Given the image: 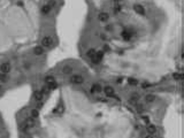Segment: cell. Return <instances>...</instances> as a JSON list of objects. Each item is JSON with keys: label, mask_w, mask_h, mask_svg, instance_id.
Segmentation results:
<instances>
[{"label": "cell", "mask_w": 184, "mask_h": 138, "mask_svg": "<svg viewBox=\"0 0 184 138\" xmlns=\"http://www.w3.org/2000/svg\"><path fill=\"white\" fill-rule=\"evenodd\" d=\"M100 38H101V39H104V40H105V39H106V36L104 35V33H102V35H100Z\"/></svg>", "instance_id": "4dcf8cb0"}, {"label": "cell", "mask_w": 184, "mask_h": 138, "mask_svg": "<svg viewBox=\"0 0 184 138\" xmlns=\"http://www.w3.org/2000/svg\"><path fill=\"white\" fill-rule=\"evenodd\" d=\"M33 52H35L36 55H41V54L44 53V48H43V46H36Z\"/></svg>", "instance_id": "7c38bea8"}, {"label": "cell", "mask_w": 184, "mask_h": 138, "mask_svg": "<svg viewBox=\"0 0 184 138\" xmlns=\"http://www.w3.org/2000/svg\"><path fill=\"white\" fill-rule=\"evenodd\" d=\"M173 77L175 79H181L182 78V74H179V72H174V74H173Z\"/></svg>", "instance_id": "484cf974"}, {"label": "cell", "mask_w": 184, "mask_h": 138, "mask_svg": "<svg viewBox=\"0 0 184 138\" xmlns=\"http://www.w3.org/2000/svg\"><path fill=\"white\" fill-rule=\"evenodd\" d=\"M113 28H112V26H106V30H112Z\"/></svg>", "instance_id": "1f68e13d"}, {"label": "cell", "mask_w": 184, "mask_h": 138, "mask_svg": "<svg viewBox=\"0 0 184 138\" xmlns=\"http://www.w3.org/2000/svg\"><path fill=\"white\" fill-rule=\"evenodd\" d=\"M128 83L130 84V85H138V79H136V78H129L128 79Z\"/></svg>", "instance_id": "ffe728a7"}, {"label": "cell", "mask_w": 184, "mask_h": 138, "mask_svg": "<svg viewBox=\"0 0 184 138\" xmlns=\"http://www.w3.org/2000/svg\"><path fill=\"white\" fill-rule=\"evenodd\" d=\"M145 100H146L147 102H152V101L155 100V96H154V94H147V96L145 97Z\"/></svg>", "instance_id": "9a60e30c"}, {"label": "cell", "mask_w": 184, "mask_h": 138, "mask_svg": "<svg viewBox=\"0 0 184 138\" xmlns=\"http://www.w3.org/2000/svg\"><path fill=\"white\" fill-rule=\"evenodd\" d=\"M122 10V6L120 5V4H116L115 6H114V13L115 14H118Z\"/></svg>", "instance_id": "d6986e66"}, {"label": "cell", "mask_w": 184, "mask_h": 138, "mask_svg": "<svg viewBox=\"0 0 184 138\" xmlns=\"http://www.w3.org/2000/svg\"><path fill=\"white\" fill-rule=\"evenodd\" d=\"M98 17L101 22H106V21H108V19H109V14L107 13V12H101V13L99 14Z\"/></svg>", "instance_id": "8992f818"}, {"label": "cell", "mask_w": 184, "mask_h": 138, "mask_svg": "<svg viewBox=\"0 0 184 138\" xmlns=\"http://www.w3.org/2000/svg\"><path fill=\"white\" fill-rule=\"evenodd\" d=\"M17 5H19V6H23V2H22V1H19Z\"/></svg>", "instance_id": "d6a6232c"}, {"label": "cell", "mask_w": 184, "mask_h": 138, "mask_svg": "<svg viewBox=\"0 0 184 138\" xmlns=\"http://www.w3.org/2000/svg\"><path fill=\"white\" fill-rule=\"evenodd\" d=\"M30 115H31V118H38V115H39L38 109H37V108H36V109H32V111H31V113H30Z\"/></svg>", "instance_id": "e0dca14e"}, {"label": "cell", "mask_w": 184, "mask_h": 138, "mask_svg": "<svg viewBox=\"0 0 184 138\" xmlns=\"http://www.w3.org/2000/svg\"><path fill=\"white\" fill-rule=\"evenodd\" d=\"M51 91V90H50V87H48V85L47 86H44V89H43V93H44V94H45V93H48V92Z\"/></svg>", "instance_id": "83f0119b"}, {"label": "cell", "mask_w": 184, "mask_h": 138, "mask_svg": "<svg viewBox=\"0 0 184 138\" xmlns=\"http://www.w3.org/2000/svg\"><path fill=\"white\" fill-rule=\"evenodd\" d=\"M47 5L51 7V8H53V7L56 6V0H50L48 2H47Z\"/></svg>", "instance_id": "cb8c5ba5"}, {"label": "cell", "mask_w": 184, "mask_h": 138, "mask_svg": "<svg viewBox=\"0 0 184 138\" xmlns=\"http://www.w3.org/2000/svg\"><path fill=\"white\" fill-rule=\"evenodd\" d=\"M146 131H147V133H150V135H153V133L157 132V127L154 124H148L147 128H146Z\"/></svg>", "instance_id": "9c48e42d"}, {"label": "cell", "mask_w": 184, "mask_h": 138, "mask_svg": "<svg viewBox=\"0 0 184 138\" xmlns=\"http://www.w3.org/2000/svg\"><path fill=\"white\" fill-rule=\"evenodd\" d=\"M0 89H1V86H0Z\"/></svg>", "instance_id": "e575fe53"}, {"label": "cell", "mask_w": 184, "mask_h": 138, "mask_svg": "<svg viewBox=\"0 0 184 138\" xmlns=\"http://www.w3.org/2000/svg\"><path fill=\"white\" fill-rule=\"evenodd\" d=\"M63 111H65V108H63L62 105H59L56 109H54V112L56 113V114H61V113H63Z\"/></svg>", "instance_id": "7402d4cb"}, {"label": "cell", "mask_w": 184, "mask_h": 138, "mask_svg": "<svg viewBox=\"0 0 184 138\" xmlns=\"http://www.w3.org/2000/svg\"><path fill=\"white\" fill-rule=\"evenodd\" d=\"M47 85H48V87H50V90H54V89L58 87V84H56L55 82H53V83H51V84H47Z\"/></svg>", "instance_id": "d4e9b609"}, {"label": "cell", "mask_w": 184, "mask_h": 138, "mask_svg": "<svg viewBox=\"0 0 184 138\" xmlns=\"http://www.w3.org/2000/svg\"><path fill=\"white\" fill-rule=\"evenodd\" d=\"M96 52H97V51H96L94 48H90V50L87 51V53H86V55H87L89 58H92V56L96 55Z\"/></svg>", "instance_id": "2e32d148"}, {"label": "cell", "mask_w": 184, "mask_h": 138, "mask_svg": "<svg viewBox=\"0 0 184 138\" xmlns=\"http://www.w3.org/2000/svg\"><path fill=\"white\" fill-rule=\"evenodd\" d=\"M0 72H4V74H8L10 72V65L8 62H4L1 66H0Z\"/></svg>", "instance_id": "3957f363"}, {"label": "cell", "mask_w": 184, "mask_h": 138, "mask_svg": "<svg viewBox=\"0 0 184 138\" xmlns=\"http://www.w3.org/2000/svg\"><path fill=\"white\" fill-rule=\"evenodd\" d=\"M133 9H135V12L137 14H139V15H145V9L142 5H138V4L135 5V6H133Z\"/></svg>", "instance_id": "5b68a950"}, {"label": "cell", "mask_w": 184, "mask_h": 138, "mask_svg": "<svg viewBox=\"0 0 184 138\" xmlns=\"http://www.w3.org/2000/svg\"><path fill=\"white\" fill-rule=\"evenodd\" d=\"M26 123L29 125V128L30 127H35V118H28L26 121Z\"/></svg>", "instance_id": "4fadbf2b"}, {"label": "cell", "mask_w": 184, "mask_h": 138, "mask_svg": "<svg viewBox=\"0 0 184 138\" xmlns=\"http://www.w3.org/2000/svg\"><path fill=\"white\" fill-rule=\"evenodd\" d=\"M51 9H52V8H51V7L46 4V5H44V6L41 7V13L44 14V15H47V14H50Z\"/></svg>", "instance_id": "30bf717a"}, {"label": "cell", "mask_w": 184, "mask_h": 138, "mask_svg": "<svg viewBox=\"0 0 184 138\" xmlns=\"http://www.w3.org/2000/svg\"><path fill=\"white\" fill-rule=\"evenodd\" d=\"M72 72V68L70 66H66L63 67V69H62V72L65 74V75H68V74H70Z\"/></svg>", "instance_id": "5bb4252c"}, {"label": "cell", "mask_w": 184, "mask_h": 138, "mask_svg": "<svg viewBox=\"0 0 184 138\" xmlns=\"http://www.w3.org/2000/svg\"><path fill=\"white\" fill-rule=\"evenodd\" d=\"M142 118H143V121H144L146 124H148V123H150V118H148V116H143Z\"/></svg>", "instance_id": "f1b7e54d"}, {"label": "cell", "mask_w": 184, "mask_h": 138, "mask_svg": "<svg viewBox=\"0 0 184 138\" xmlns=\"http://www.w3.org/2000/svg\"><path fill=\"white\" fill-rule=\"evenodd\" d=\"M121 1H122V0H115V2H116V4H118V2H121Z\"/></svg>", "instance_id": "836d02e7"}, {"label": "cell", "mask_w": 184, "mask_h": 138, "mask_svg": "<svg viewBox=\"0 0 184 138\" xmlns=\"http://www.w3.org/2000/svg\"><path fill=\"white\" fill-rule=\"evenodd\" d=\"M133 32H131V30H123L122 32H121V36H122V38L124 40H130L131 39V35Z\"/></svg>", "instance_id": "277c9868"}, {"label": "cell", "mask_w": 184, "mask_h": 138, "mask_svg": "<svg viewBox=\"0 0 184 138\" xmlns=\"http://www.w3.org/2000/svg\"><path fill=\"white\" fill-rule=\"evenodd\" d=\"M70 82H72V84H77V85H79V84H82V83L84 82V78H83L81 75H74V76L70 77Z\"/></svg>", "instance_id": "6da1fadb"}, {"label": "cell", "mask_w": 184, "mask_h": 138, "mask_svg": "<svg viewBox=\"0 0 184 138\" xmlns=\"http://www.w3.org/2000/svg\"><path fill=\"white\" fill-rule=\"evenodd\" d=\"M52 44H53V39L50 36H46V37H44L41 39V46L43 47H50V46H52Z\"/></svg>", "instance_id": "7a4b0ae2"}, {"label": "cell", "mask_w": 184, "mask_h": 138, "mask_svg": "<svg viewBox=\"0 0 184 138\" xmlns=\"http://www.w3.org/2000/svg\"><path fill=\"white\" fill-rule=\"evenodd\" d=\"M104 92H105V94L107 97H113V94H114V89H113L112 86H105Z\"/></svg>", "instance_id": "52a82bcc"}, {"label": "cell", "mask_w": 184, "mask_h": 138, "mask_svg": "<svg viewBox=\"0 0 184 138\" xmlns=\"http://www.w3.org/2000/svg\"><path fill=\"white\" fill-rule=\"evenodd\" d=\"M7 81H8V78H7L6 74H4V72H0V82L5 83V82H7Z\"/></svg>", "instance_id": "44dd1931"}, {"label": "cell", "mask_w": 184, "mask_h": 138, "mask_svg": "<svg viewBox=\"0 0 184 138\" xmlns=\"http://www.w3.org/2000/svg\"><path fill=\"white\" fill-rule=\"evenodd\" d=\"M45 82H46V84H51V83H53V82H55V79H54L53 76H46Z\"/></svg>", "instance_id": "ac0fdd59"}, {"label": "cell", "mask_w": 184, "mask_h": 138, "mask_svg": "<svg viewBox=\"0 0 184 138\" xmlns=\"http://www.w3.org/2000/svg\"><path fill=\"white\" fill-rule=\"evenodd\" d=\"M96 56H97V58H98V59H102V56H104V51H102V50H100V51H97V52H96Z\"/></svg>", "instance_id": "603a6c76"}, {"label": "cell", "mask_w": 184, "mask_h": 138, "mask_svg": "<svg viewBox=\"0 0 184 138\" xmlns=\"http://www.w3.org/2000/svg\"><path fill=\"white\" fill-rule=\"evenodd\" d=\"M101 91V86L99 84H92L91 86V93H96V92H100Z\"/></svg>", "instance_id": "8fae6325"}, {"label": "cell", "mask_w": 184, "mask_h": 138, "mask_svg": "<svg viewBox=\"0 0 184 138\" xmlns=\"http://www.w3.org/2000/svg\"><path fill=\"white\" fill-rule=\"evenodd\" d=\"M150 86V83H147V82H144V83H142V89H147Z\"/></svg>", "instance_id": "f546056e"}, {"label": "cell", "mask_w": 184, "mask_h": 138, "mask_svg": "<svg viewBox=\"0 0 184 138\" xmlns=\"http://www.w3.org/2000/svg\"><path fill=\"white\" fill-rule=\"evenodd\" d=\"M137 111L139 113H142L143 111H144V107H143V105H142V104H137Z\"/></svg>", "instance_id": "4316f807"}, {"label": "cell", "mask_w": 184, "mask_h": 138, "mask_svg": "<svg viewBox=\"0 0 184 138\" xmlns=\"http://www.w3.org/2000/svg\"><path fill=\"white\" fill-rule=\"evenodd\" d=\"M43 97H44V93L41 91H36L35 94H33V98L36 101H41L43 100Z\"/></svg>", "instance_id": "ba28073f"}]
</instances>
